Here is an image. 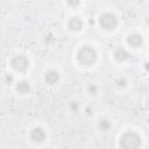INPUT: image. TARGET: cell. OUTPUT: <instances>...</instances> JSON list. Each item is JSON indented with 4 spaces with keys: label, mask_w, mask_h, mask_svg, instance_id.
Listing matches in <instances>:
<instances>
[{
    "label": "cell",
    "mask_w": 149,
    "mask_h": 149,
    "mask_svg": "<svg viewBox=\"0 0 149 149\" xmlns=\"http://www.w3.org/2000/svg\"><path fill=\"white\" fill-rule=\"evenodd\" d=\"M12 65H13L14 69H16V70H19V71H22V70L27 69L28 62H27V59H26L24 57H22V56H16V57L13 59Z\"/></svg>",
    "instance_id": "1"
},
{
    "label": "cell",
    "mask_w": 149,
    "mask_h": 149,
    "mask_svg": "<svg viewBox=\"0 0 149 149\" xmlns=\"http://www.w3.org/2000/svg\"><path fill=\"white\" fill-rule=\"evenodd\" d=\"M100 22H101V26H102V27H105L106 23H108V24H107V29H113V28L115 27V24H116V20H115V17H114L113 15H111V14H106V15H104V16L101 17Z\"/></svg>",
    "instance_id": "2"
},
{
    "label": "cell",
    "mask_w": 149,
    "mask_h": 149,
    "mask_svg": "<svg viewBox=\"0 0 149 149\" xmlns=\"http://www.w3.org/2000/svg\"><path fill=\"white\" fill-rule=\"evenodd\" d=\"M84 56H85V59H84L81 63H90V62L94 61V58H95V52L93 51V52H91V54L88 55V54H86V48H83V49H80V51H79V54H78V58L84 57Z\"/></svg>",
    "instance_id": "3"
},
{
    "label": "cell",
    "mask_w": 149,
    "mask_h": 149,
    "mask_svg": "<svg viewBox=\"0 0 149 149\" xmlns=\"http://www.w3.org/2000/svg\"><path fill=\"white\" fill-rule=\"evenodd\" d=\"M44 136H45V134L41 128H35L31 133V139L34 141H42L44 139Z\"/></svg>",
    "instance_id": "4"
},
{
    "label": "cell",
    "mask_w": 149,
    "mask_h": 149,
    "mask_svg": "<svg viewBox=\"0 0 149 149\" xmlns=\"http://www.w3.org/2000/svg\"><path fill=\"white\" fill-rule=\"evenodd\" d=\"M50 78H52V83L54 81H56L57 79H58V73L57 72H55V71H50V72H48L47 74H45V80H50Z\"/></svg>",
    "instance_id": "5"
},
{
    "label": "cell",
    "mask_w": 149,
    "mask_h": 149,
    "mask_svg": "<svg viewBox=\"0 0 149 149\" xmlns=\"http://www.w3.org/2000/svg\"><path fill=\"white\" fill-rule=\"evenodd\" d=\"M23 87H24V90H26V91H27V90H29V85H28V83L22 81V83H20V84L17 85V90H20L21 92H23Z\"/></svg>",
    "instance_id": "6"
},
{
    "label": "cell",
    "mask_w": 149,
    "mask_h": 149,
    "mask_svg": "<svg viewBox=\"0 0 149 149\" xmlns=\"http://www.w3.org/2000/svg\"><path fill=\"white\" fill-rule=\"evenodd\" d=\"M109 127V123L106 121V120H101V122H100V128H102L104 130L105 129H107Z\"/></svg>",
    "instance_id": "7"
}]
</instances>
